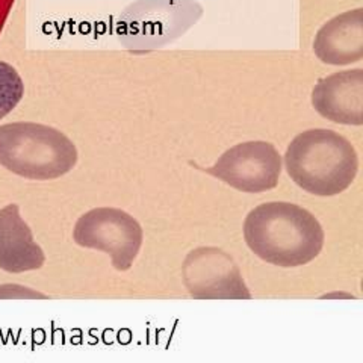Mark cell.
Instances as JSON below:
<instances>
[{
    "label": "cell",
    "mask_w": 363,
    "mask_h": 363,
    "mask_svg": "<svg viewBox=\"0 0 363 363\" xmlns=\"http://www.w3.org/2000/svg\"><path fill=\"white\" fill-rule=\"evenodd\" d=\"M244 238L257 257L281 268L309 264L324 247V230L315 215L288 201L255 208L245 218Z\"/></svg>",
    "instance_id": "1"
},
{
    "label": "cell",
    "mask_w": 363,
    "mask_h": 363,
    "mask_svg": "<svg viewBox=\"0 0 363 363\" xmlns=\"http://www.w3.org/2000/svg\"><path fill=\"white\" fill-rule=\"evenodd\" d=\"M289 177L301 189L320 197H332L353 184L359 156L342 135L330 129H311L295 136L285 153Z\"/></svg>",
    "instance_id": "2"
},
{
    "label": "cell",
    "mask_w": 363,
    "mask_h": 363,
    "mask_svg": "<svg viewBox=\"0 0 363 363\" xmlns=\"http://www.w3.org/2000/svg\"><path fill=\"white\" fill-rule=\"evenodd\" d=\"M76 162V145L58 129L29 121L0 126V165L11 173L53 180L70 173Z\"/></svg>",
    "instance_id": "3"
},
{
    "label": "cell",
    "mask_w": 363,
    "mask_h": 363,
    "mask_svg": "<svg viewBox=\"0 0 363 363\" xmlns=\"http://www.w3.org/2000/svg\"><path fill=\"white\" fill-rule=\"evenodd\" d=\"M74 242L111 256L118 271H128L138 256L144 233L132 215L116 208H97L84 213L73 230Z\"/></svg>",
    "instance_id": "4"
},
{
    "label": "cell",
    "mask_w": 363,
    "mask_h": 363,
    "mask_svg": "<svg viewBox=\"0 0 363 363\" xmlns=\"http://www.w3.org/2000/svg\"><path fill=\"white\" fill-rule=\"evenodd\" d=\"M204 172L238 191L257 194L277 186L281 174V156L276 147L267 141L241 143L224 152L218 161Z\"/></svg>",
    "instance_id": "5"
},
{
    "label": "cell",
    "mask_w": 363,
    "mask_h": 363,
    "mask_svg": "<svg viewBox=\"0 0 363 363\" xmlns=\"http://www.w3.org/2000/svg\"><path fill=\"white\" fill-rule=\"evenodd\" d=\"M184 281L194 298H250L241 271L232 256L220 248L201 247L188 255L182 268Z\"/></svg>",
    "instance_id": "6"
},
{
    "label": "cell",
    "mask_w": 363,
    "mask_h": 363,
    "mask_svg": "<svg viewBox=\"0 0 363 363\" xmlns=\"http://www.w3.org/2000/svg\"><path fill=\"white\" fill-rule=\"evenodd\" d=\"M312 105L327 120L362 126L363 123V70L335 73L318 82Z\"/></svg>",
    "instance_id": "7"
},
{
    "label": "cell",
    "mask_w": 363,
    "mask_h": 363,
    "mask_svg": "<svg viewBox=\"0 0 363 363\" xmlns=\"http://www.w3.org/2000/svg\"><path fill=\"white\" fill-rule=\"evenodd\" d=\"M45 262L43 248L21 218L18 204L0 209V269L11 274L40 269Z\"/></svg>",
    "instance_id": "8"
},
{
    "label": "cell",
    "mask_w": 363,
    "mask_h": 363,
    "mask_svg": "<svg viewBox=\"0 0 363 363\" xmlns=\"http://www.w3.org/2000/svg\"><path fill=\"white\" fill-rule=\"evenodd\" d=\"M318 58L325 64L347 65L363 56L362 9L337 16L320 29L313 43Z\"/></svg>",
    "instance_id": "9"
},
{
    "label": "cell",
    "mask_w": 363,
    "mask_h": 363,
    "mask_svg": "<svg viewBox=\"0 0 363 363\" xmlns=\"http://www.w3.org/2000/svg\"><path fill=\"white\" fill-rule=\"evenodd\" d=\"M25 85L13 65L0 61V120L5 118L23 99Z\"/></svg>",
    "instance_id": "10"
},
{
    "label": "cell",
    "mask_w": 363,
    "mask_h": 363,
    "mask_svg": "<svg viewBox=\"0 0 363 363\" xmlns=\"http://www.w3.org/2000/svg\"><path fill=\"white\" fill-rule=\"evenodd\" d=\"M18 289L20 286L17 285H2L0 286V298H45V295L33 292L32 289L17 294Z\"/></svg>",
    "instance_id": "11"
}]
</instances>
